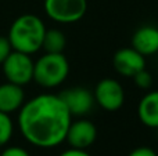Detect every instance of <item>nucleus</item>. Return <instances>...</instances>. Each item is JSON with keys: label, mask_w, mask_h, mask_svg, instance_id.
Segmentation results:
<instances>
[{"label": "nucleus", "mask_w": 158, "mask_h": 156, "mask_svg": "<svg viewBox=\"0 0 158 156\" xmlns=\"http://www.w3.org/2000/svg\"><path fill=\"white\" fill-rule=\"evenodd\" d=\"M58 156H92L86 149H77V148H68L63 151Z\"/></svg>", "instance_id": "19"}, {"label": "nucleus", "mask_w": 158, "mask_h": 156, "mask_svg": "<svg viewBox=\"0 0 158 156\" xmlns=\"http://www.w3.org/2000/svg\"><path fill=\"white\" fill-rule=\"evenodd\" d=\"M25 102V93L22 86L14 83H3L0 84V112L11 113L19 111Z\"/></svg>", "instance_id": "11"}, {"label": "nucleus", "mask_w": 158, "mask_h": 156, "mask_svg": "<svg viewBox=\"0 0 158 156\" xmlns=\"http://www.w3.org/2000/svg\"><path fill=\"white\" fill-rule=\"evenodd\" d=\"M94 102L100 108L108 112H115L121 109V107L125 102V91L121 83L111 77L101 79L96 84L94 93Z\"/></svg>", "instance_id": "6"}, {"label": "nucleus", "mask_w": 158, "mask_h": 156, "mask_svg": "<svg viewBox=\"0 0 158 156\" xmlns=\"http://www.w3.org/2000/svg\"><path fill=\"white\" fill-rule=\"evenodd\" d=\"M60 98L63 99L64 105L69 111L71 116H82L87 115L94 107V97L90 90L85 87H71L63 90L60 94Z\"/></svg>", "instance_id": "7"}, {"label": "nucleus", "mask_w": 158, "mask_h": 156, "mask_svg": "<svg viewBox=\"0 0 158 156\" xmlns=\"http://www.w3.org/2000/svg\"><path fill=\"white\" fill-rule=\"evenodd\" d=\"M139 119L146 127L158 129V90L148 91L137 107Z\"/></svg>", "instance_id": "12"}, {"label": "nucleus", "mask_w": 158, "mask_h": 156, "mask_svg": "<svg viewBox=\"0 0 158 156\" xmlns=\"http://www.w3.org/2000/svg\"><path fill=\"white\" fill-rule=\"evenodd\" d=\"M112 65L119 75L132 77L142 69H146V57L137 53L133 47H123L114 54Z\"/></svg>", "instance_id": "9"}, {"label": "nucleus", "mask_w": 158, "mask_h": 156, "mask_svg": "<svg viewBox=\"0 0 158 156\" xmlns=\"http://www.w3.org/2000/svg\"><path fill=\"white\" fill-rule=\"evenodd\" d=\"M132 79H133L135 84H136L139 88H143V90L150 88L151 84H153V76H151L146 69H142L140 72H137L135 76H132Z\"/></svg>", "instance_id": "15"}, {"label": "nucleus", "mask_w": 158, "mask_h": 156, "mask_svg": "<svg viewBox=\"0 0 158 156\" xmlns=\"http://www.w3.org/2000/svg\"><path fill=\"white\" fill-rule=\"evenodd\" d=\"M67 46V39L65 35L61 32L60 29H46L43 36V43H42V49L46 53H52V54H60L64 51Z\"/></svg>", "instance_id": "13"}, {"label": "nucleus", "mask_w": 158, "mask_h": 156, "mask_svg": "<svg viewBox=\"0 0 158 156\" xmlns=\"http://www.w3.org/2000/svg\"><path fill=\"white\" fill-rule=\"evenodd\" d=\"M72 116L58 94L43 93L22 104L18 111V129L33 146L56 148L65 141Z\"/></svg>", "instance_id": "1"}, {"label": "nucleus", "mask_w": 158, "mask_h": 156, "mask_svg": "<svg viewBox=\"0 0 158 156\" xmlns=\"http://www.w3.org/2000/svg\"><path fill=\"white\" fill-rule=\"evenodd\" d=\"M44 13L58 24H74L81 21L87 10V0H44Z\"/></svg>", "instance_id": "4"}, {"label": "nucleus", "mask_w": 158, "mask_h": 156, "mask_svg": "<svg viewBox=\"0 0 158 156\" xmlns=\"http://www.w3.org/2000/svg\"><path fill=\"white\" fill-rule=\"evenodd\" d=\"M11 51H13V49H11L8 39L4 37V36H0V65L4 62V60L8 57V54Z\"/></svg>", "instance_id": "16"}, {"label": "nucleus", "mask_w": 158, "mask_h": 156, "mask_svg": "<svg viewBox=\"0 0 158 156\" xmlns=\"http://www.w3.org/2000/svg\"><path fill=\"white\" fill-rule=\"evenodd\" d=\"M14 133V123L10 115L0 112V148L7 145Z\"/></svg>", "instance_id": "14"}, {"label": "nucleus", "mask_w": 158, "mask_h": 156, "mask_svg": "<svg viewBox=\"0 0 158 156\" xmlns=\"http://www.w3.org/2000/svg\"><path fill=\"white\" fill-rule=\"evenodd\" d=\"M128 156H158V155L150 146H139V148H135Z\"/></svg>", "instance_id": "18"}, {"label": "nucleus", "mask_w": 158, "mask_h": 156, "mask_svg": "<svg viewBox=\"0 0 158 156\" xmlns=\"http://www.w3.org/2000/svg\"><path fill=\"white\" fill-rule=\"evenodd\" d=\"M69 73V62L60 54L44 53L33 62V82L43 88H54L65 82Z\"/></svg>", "instance_id": "3"}, {"label": "nucleus", "mask_w": 158, "mask_h": 156, "mask_svg": "<svg viewBox=\"0 0 158 156\" xmlns=\"http://www.w3.org/2000/svg\"><path fill=\"white\" fill-rule=\"evenodd\" d=\"M0 156H31L29 152L22 146H7Z\"/></svg>", "instance_id": "17"}, {"label": "nucleus", "mask_w": 158, "mask_h": 156, "mask_svg": "<svg viewBox=\"0 0 158 156\" xmlns=\"http://www.w3.org/2000/svg\"><path fill=\"white\" fill-rule=\"evenodd\" d=\"M97 138V129L94 123H92L87 119H78L75 122H71L68 130H67L65 141L69 145V148L77 149H87L94 144Z\"/></svg>", "instance_id": "8"}, {"label": "nucleus", "mask_w": 158, "mask_h": 156, "mask_svg": "<svg viewBox=\"0 0 158 156\" xmlns=\"http://www.w3.org/2000/svg\"><path fill=\"white\" fill-rule=\"evenodd\" d=\"M132 47L143 57L158 53V28L154 25H143L132 36Z\"/></svg>", "instance_id": "10"}, {"label": "nucleus", "mask_w": 158, "mask_h": 156, "mask_svg": "<svg viewBox=\"0 0 158 156\" xmlns=\"http://www.w3.org/2000/svg\"><path fill=\"white\" fill-rule=\"evenodd\" d=\"M7 82L24 87L33 80V60L31 55L19 51H11L2 64Z\"/></svg>", "instance_id": "5"}, {"label": "nucleus", "mask_w": 158, "mask_h": 156, "mask_svg": "<svg viewBox=\"0 0 158 156\" xmlns=\"http://www.w3.org/2000/svg\"><path fill=\"white\" fill-rule=\"evenodd\" d=\"M44 32V22L38 15L22 14L11 24L7 39L14 51L32 55L42 49Z\"/></svg>", "instance_id": "2"}]
</instances>
